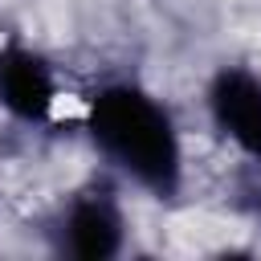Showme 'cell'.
<instances>
[{
	"label": "cell",
	"mask_w": 261,
	"mask_h": 261,
	"mask_svg": "<svg viewBox=\"0 0 261 261\" xmlns=\"http://www.w3.org/2000/svg\"><path fill=\"white\" fill-rule=\"evenodd\" d=\"M90 135L98 151L155 196H175L184 175L171 114L139 86H106L90 102Z\"/></svg>",
	"instance_id": "obj_1"
},
{
	"label": "cell",
	"mask_w": 261,
	"mask_h": 261,
	"mask_svg": "<svg viewBox=\"0 0 261 261\" xmlns=\"http://www.w3.org/2000/svg\"><path fill=\"white\" fill-rule=\"evenodd\" d=\"M208 110L224 139L261 155V77L241 65H224L208 86Z\"/></svg>",
	"instance_id": "obj_2"
},
{
	"label": "cell",
	"mask_w": 261,
	"mask_h": 261,
	"mask_svg": "<svg viewBox=\"0 0 261 261\" xmlns=\"http://www.w3.org/2000/svg\"><path fill=\"white\" fill-rule=\"evenodd\" d=\"M57 102L53 69L41 53L24 45L0 49V106L20 122H45Z\"/></svg>",
	"instance_id": "obj_3"
},
{
	"label": "cell",
	"mask_w": 261,
	"mask_h": 261,
	"mask_svg": "<svg viewBox=\"0 0 261 261\" xmlns=\"http://www.w3.org/2000/svg\"><path fill=\"white\" fill-rule=\"evenodd\" d=\"M65 249L82 261H106L122 249V212L106 192H82L65 212Z\"/></svg>",
	"instance_id": "obj_4"
}]
</instances>
